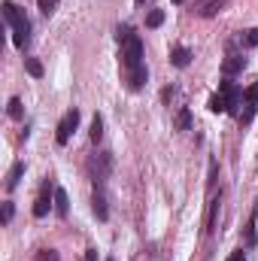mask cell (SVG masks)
Returning a JSON list of instances; mask_svg holds the SVG:
<instances>
[{
	"mask_svg": "<svg viewBox=\"0 0 258 261\" xmlns=\"http://www.w3.org/2000/svg\"><path fill=\"white\" fill-rule=\"evenodd\" d=\"M52 200H55V189H52V182L46 179V182H43V189H40V195H37V200H34V216H37V219H43V216L49 213Z\"/></svg>",
	"mask_w": 258,
	"mask_h": 261,
	"instance_id": "52a82bcc",
	"label": "cell"
},
{
	"mask_svg": "<svg viewBox=\"0 0 258 261\" xmlns=\"http://www.w3.org/2000/svg\"><path fill=\"white\" fill-rule=\"evenodd\" d=\"M85 261H97V249H88L85 252Z\"/></svg>",
	"mask_w": 258,
	"mask_h": 261,
	"instance_id": "484cf974",
	"label": "cell"
},
{
	"mask_svg": "<svg viewBox=\"0 0 258 261\" xmlns=\"http://www.w3.org/2000/svg\"><path fill=\"white\" fill-rule=\"evenodd\" d=\"M243 67H246V58H243V55H228V58L222 61V73H225V79H231V76L243 73Z\"/></svg>",
	"mask_w": 258,
	"mask_h": 261,
	"instance_id": "30bf717a",
	"label": "cell"
},
{
	"mask_svg": "<svg viewBox=\"0 0 258 261\" xmlns=\"http://www.w3.org/2000/svg\"><path fill=\"white\" fill-rule=\"evenodd\" d=\"M91 210H94V216H97L100 222H107V219H110V210H107V195H104V186H94V192H91Z\"/></svg>",
	"mask_w": 258,
	"mask_h": 261,
	"instance_id": "9c48e42d",
	"label": "cell"
},
{
	"mask_svg": "<svg viewBox=\"0 0 258 261\" xmlns=\"http://www.w3.org/2000/svg\"><path fill=\"white\" fill-rule=\"evenodd\" d=\"M228 3H231V0H194V15H200V18H213V15H219Z\"/></svg>",
	"mask_w": 258,
	"mask_h": 261,
	"instance_id": "ba28073f",
	"label": "cell"
},
{
	"mask_svg": "<svg viewBox=\"0 0 258 261\" xmlns=\"http://www.w3.org/2000/svg\"><path fill=\"white\" fill-rule=\"evenodd\" d=\"M170 3H186V0H170Z\"/></svg>",
	"mask_w": 258,
	"mask_h": 261,
	"instance_id": "4316f807",
	"label": "cell"
},
{
	"mask_svg": "<svg viewBox=\"0 0 258 261\" xmlns=\"http://www.w3.org/2000/svg\"><path fill=\"white\" fill-rule=\"evenodd\" d=\"M210 113H228V103H225V97H222V91L210 97Z\"/></svg>",
	"mask_w": 258,
	"mask_h": 261,
	"instance_id": "9a60e30c",
	"label": "cell"
},
{
	"mask_svg": "<svg viewBox=\"0 0 258 261\" xmlns=\"http://www.w3.org/2000/svg\"><path fill=\"white\" fill-rule=\"evenodd\" d=\"M176 128H179V130H189V128H192V113H189L186 107L176 113Z\"/></svg>",
	"mask_w": 258,
	"mask_h": 261,
	"instance_id": "2e32d148",
	"label": "cell"
},
{
	"mask_svg": "<svg viewBox=\"0 0 258 261\" xmlns=\"http://www.w3.org/2000/svg\"><path fill=\"white\" fill-rule=\"evenodd\" d=\"M21 176H24V161H15L9 167V176H6V192H15V186L21 182Z\"/></svg>",
	"mask_w": 258,
	"mask_h": 261,
	"instance_id": "8fae6325",
	"label": "cell"
},
{
	"mask_svg": "<svg viewBox=\"0 0 258 261\" xmlns=\"http://www.w3.org/2000/svg\"><path fill=\"white\" fill-rule=\"evenodd\" d=\"M76 125H79V110H67V113H64V119L58 122V134H55L58 146H67V143H70V137H73Z\"/></svg>",
	"mask_w": 258,
	"mask_h": 261,
	"instance_id": "277c9868",
	"label": "cell"
},
{
	"mask_svg": "<svg viewBox=\"0 0 258 261\" xmlns=\"http://www.w3.org/2000/svg\"><path fill=\"white\" fill-rule=\"evenodd\" d=\"M110 167H113V155H110V152H100L97 158H91V164H88L91 182H94V186H104V179L110 176Z\"/></svg>",
	"mask_w": 258,
	"mask_h": 261,
	"instance_id": "3957f363",
	"label": "cell"
},
{
	"mask_svg": "<svg viewBox=\"0 0 258 261\" xmlns=\"http://www.w3.org/2000/svg\"><path fill=\"white\" fill-rule=\"evenodd\" d=\"M161 21H164V12H161V9H152V12L146 15V28H158Z\"/></svg>",
	"mask_w": 258,
	"mask_h": 261,
	"instance_id": "d6986e66",
	"label": "cell"
},
{
	"mask_svg": "<svg viewBox=\"0 0 258 261\" xmlns=\"http://www.w3.org/2000/svg\"><path fill=\"white\" fill-rule=\"evenodd\" d=\"M189 61H192V52L186 46H173L170 49V64L173 67H189Z\"/></svg>",
	"mask_w": 258,
	"mask_h": 261,
	"instance_id": "7c38bea8",
	"label": "cell"
},
{
	"mask_svg": "<svg viewBox=\"0 0 258 261\" xmlns=\"http://www.w3.org/2000/svg\"><path fill=\"white\" fill-rule=\"evenodd\" d=\"M219 91H222V97H225V103H228V113L240 116V103H243V94H240V88H237L231 79H225V82H219Z\"/></svg>",
	"mask_w": 258,
	"mask_h": 261,
	"instance_id": "5b68a950",
	"label": "cell"
},
{
	"mask_svg": "<svg viewBox=\"0 0 258 261\" xmlns=\"http://www.w3.org/2000/svg\"><path fill=\"white\" fill-rule=\"evenodd\" d=\"M37 261H58V252L55 249H40L37 252Z\"/></svg>",
	"mask_w": 258,
	"mask_h": 261,
	"instance_id": "603a6c76",
	"label": "cell"
},
{
	"mask_svg": "<svg viewBox=\"0 0 258 261\" xmlns=\"http://www.w3.org/2000/svg\"><path fill=\"white\" fill-rule=\"evenodd\" d=\"M243 46H249V49L258 46V28H252V31H246V34H243Z\"/></svg>",
	"mask_w": 258,
	"mask_h": 261,
	"instance_id": "7402d4cb",
	"label": "cell"
},
{
	"mask_svg": "<svg viewBox=\"0 0 258 261\" xmlns=\"http://www.w3.org/2000/svg\"><path fill=\"white\" fill-rule=\"evenodd\" d=\"M6 113H9V119H21V116H24L21 100H18V97H12V100H9V107H6Z\"/></svg>",
	"mask_w": 258,
	"mask_h": 261,
	"instance_id": "ac0fdd59",
	"label": "cell"
},
{
	"mask_svg": "<svg viewBox=\"0 0 258 261\" xmlns=\"http://www.w3.org/2000/svg\"><path fill=\"white\" fill-rule=\"evenodd\" d=\"M216 216H219V197L210 200V216H207V231H210V234L216 231Z\"/></svg>",
	"mask_w": 258,
	"mask_h": 261,
	"instance_id": "5bb4252c",
	"label": "cell"
},
{
	"mask_svg": "<svg viewBox=\"0 0 258 261\" xmlns=\"http://www.w3.org/2000/svg\"><path fill=\"white\" fill-rule=\"evenodd\" d=\"M24 67H28V73H31V76H37V79L43 76V64H40L37 58H24Z\"/></svg>",
	"mask_w": 258,
	"mask_h": 261,
	"instance_id": "ffe728a7",
	"label": "cell"
},
{
	"mask_svg": "<svg viewBox=\"0 0 258 261\" xmlns=\"http://www.w3.org/2000/svg\"><path fill=\"white\" fill-rule=\"evenodd\" d=\"M12 213H15V206H12V203L6 200V203H3V225H9V219H12Z\"/></svg>",
	"mask_w": 258,
	"mask_h": 261,
	"instance_id": "cb8c5ba5",
	"label": "cell"
},
{
	"mask_svg": "<svg viewBox=\"0 0 258 261\" xmlns=\"http://www.w3.org/2000/svg\"><path fill=\"white\" fill-rule=\"evenodd\" d=\"M55 210H58V216H61V219L70 213V200H67V192L61 189V186H55Z\"/></svg>",
	"mask_w": 258,
	"mask_h": 261,
	"instance_id": "4fadbf2b",
	"label": "cell"
},
{
	"mask_svg": "<svg viewBox=\"0 0 258 261\" xmlns=\"http://www.w3.org/2000/svg\"><path fill=\"white\" fill-rule=\"evenodd\" d=\"M37 6H40L43 15H52V12L58 9V0H37Z\"/></svg>",
	"mask_w": 258,
	"mask_h": 261,
	"instance_id": "44dd1931",
	"label": "cell"
},
{
	"mask_svg": "<svg viewBox=\"0 0 258 261\" xmlns=\"http://www.w3.org/2000/svg\"><path fill=\"white\" fill-rule=\"evenodd\" d=\"M88 134H91V143H97V140L104 137V119H100V116L91 119V130H88Z\"/></svg>",
	"mask_w": 258,
	"mask_h": 261,
	"instance_id": "e0dca14e",
	"label": "cell"
},
{
	"mask_svg": "<svg viewBox=\"0 0 258 261\" xmlns=\"http://www.w3.org/2000/svg\"><path fill=\"white\" fill-rule=\"evenodd\" d=\"M0 9H3V18H6V24H9V31H12L15 49H24V46L31 43V21H28V15H24L15 3H9V0H6Z\"/></svg>",
	"mask_w": 258,
	"mask_h": 261,
	"instance_id": "6da1fadb",
	"label": "cell"
},
{
	"mask_svg": "<svg viewBox=\"0 0 258 261\" xmlns=\"http://www.w3.org/2000/svg\"><path fill=\"white\" fill-rule=\"evenodd\" d=\"M107 261H113V258H107Z\"/></svg>",
	"mask_w": 258,
	"mask_h": 261,
	"instance_id": "f1b7e54d",
	"label": "cell"
},
{
	"mask_svg": "<svg viewBox=\"0 0 258 261\" xmlns=\"http://www.w3.org/2000/svg\"><path fill=\"white\" fill-rule=\"evenodd\" d=\"M119 61H122V70L125 73H134V70H140L143 64V40L137 37V34H131L128 40L122 43V55H119Z\"/></svg>",
	"mask_w": 258,
	"mask_h": 261,
	"instance_id": "7a4b0ae2",
	"label": "cell"
},
{
	"mask_svg": "<svg viewBox=\"0 0 258 261\" xmlns=\"http://www.w3.org/2000/svg\"><path fill=\"white\" fill-rule=\"evenodd\" d=\"M255 107H258V82H252L246 91H243V110H240V122L243 125H249L252 119H255Z\"/></svg>",
	"mask_w": 258,
	"mask_h": 261,
	"instance_id": "8992f818",
	"label": "cell"
},
{
	"mask_svg": "<svg viewBox=\"0 0 258 261\" xmlns=\"http://www.w3.org/2000/svg\"><path fill=\"white\" fill-rule=\"evenodd\" d=\"M228 261H246V255H243V249H237V252H234V255H231Z\"/></svg>",
	"mask_w": 258,
	"mask_h": 261,
	"instance_id": "d4e9b609",
	"label": "cell"
},
{
	"mask_svg": "<svg viewBox=\"0 0 258 261\" xmlns=\"http://www.w3.org/2000/svg\"><path fill=\"white\" fill-rule=\"evenodd\" d=\"M137 3H140V6H143V3H146V0H137Z\"/></svg>",
	"mask_w": 258,
	"mask_h": 261,
	"instance_id": "83f0119b",
	"label": "cell"
}]
</instances>
